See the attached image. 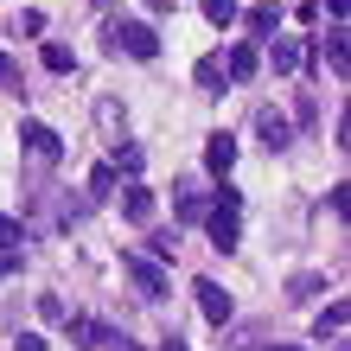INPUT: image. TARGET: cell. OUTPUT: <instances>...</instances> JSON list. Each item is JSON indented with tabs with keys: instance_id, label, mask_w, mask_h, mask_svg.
I'll list each match as a JSON object with an SVG mask.
<instances>
[{
	"instance_id": "1",
	"label": "cell",
	"mask_w": 351,
	"mask_h": 351,
	"mask_svg": "<svg viewBox=\"0 0 351 351\" xmlns=\"http://www.w3.org/2000/svg\"><path fill=\"white\" fill-rule=\"evenodd\" d=\"M237 204H243V192H230V185H223V192H217V204L204 211L211 250H237V237H243V223H237Z\"/></svg>"
},
{
	"instance_id": "2",
	"label": "cell",
	"mask_w": 351,
	"mask_h": 351,
	"mask_svg": "<svg viewBox=\"0 0 351 351\" xmlns=\"http://www.w3.org/2000/svg\"><path fill=\"white\" fill-rule=\"evenodd\" d=\"M109 45L128 51V58H160V32L147 19H109Z\"/></svg>"
},
{
	"instance_id": "3",
	"label": "cell",
	"mask_w": 351,
	"mask_h": 351,
	"mask_svg": "<svg viewBox=\"0 0 351 351\" xmlns=\"http://www.w3.org/2000/svg\"><path fill=\"white\" fill-rule=\"evenodd\" d=\"M121 275H128L147 300H160V294H167V268H160V262H147L141 250H121Z\"/></svg>"
},
{
	"instance_id": "4",
	"label": "cell",
	"mask_w": 351,
	"mask_h": 351,
	"mask_svg": "<svg viewBox=\"0 0 351 351\" xmlns=\"http://www.w3.org/2000/svg\"><path fill=\"white\" fill-rule=\"evenodd\" d=\"M192 294H198V313L211 319V326H223V319L237 313V306H230V294H223V287H217L211 275H204V281H192Z\"/></svg>"
},
{
	"instance_id": "5",
	"label": "cell",
	"mask_w": 351,
	"mask_h": 351,
	"mask_svg": "<svg viewBox=\"0 0 351 351\" xmlns=\"http://www.w3.org/2000/svg\"><path fill=\"white\" fill-rule=\"evenodd\" d=\"M19 141H26V154H32V160H58V154H64V141H58L45 121H19Z\"/></svg>"
},
{
	"instance_id": "6",
	"label": "cell",
	"mask_w": 351,
	"mask_h": 351,
	"mask_svg": "<svg viewBox=\"0 0 351 351\" xmlns=\"http://www.w3.org/2000/svg\"><path fill=\"white\" fill-rule=\"evenodd\" d=\"M256 128H262V141H268V154H281L287 141H294V121H287L281 109H262V115H256Z\"/></svg>"
},
{
	"instance_id": "7",
	"label": "cell",
	"mask_w": 351,
	"mask_h": 351,
	"mask_svg": "<svg viewBox=\"0 0 351 351\" xmlns=\"http://www.w3.org/2000/svg\"><path fill=\"white\" fill-rule=\"evenodd\" d=\"M256 71H262V51H256V45H230V58H223V77H230V84H250Z\"/></svg>"
},
{
	"instance_id": "8",
	"label": "cell",
	"mask_w": 351,
	"mask_h": 351,
	"mask_svg": "<svg viewBox=\"0 0 351 351\" xmlns=\"http://www.w3.org/2000/svg\"><path fill=\"white\" fill-rule=\"evenodd\" d=\"M204 167L223 179V173L237 167V141H230V134H211V141H204Z\"/></svg>"
},
{
	"instance_id": "9",
	"label": "cell",
	"mask_w": 351,
	"mask_h": 351,
	"mask_svg": "<svg viewBox=\"0 0 351 351\" xmlns=\"http://www.w3.org/2000/svg\"><path fill=\"white\" fill-rule=\"evenodd\" d=\"M268 64H275L281 77L300 71V64H306V45H300V38H275V45H268Z\"/></svg>"
},
{
	"instance_id": "10",
	"label": "cell",
	"mask_w": 351,
	"mask_h": 351,
	"mask_svg": "<svg viewBox=\"0 0 351 351\" xmlns=\"http://www.w3.org/2000/svg\"><path fill=\"white\" fill-rule=\"evenodd\" d=\"M121 217H128V223L154 217V192H147V185H128V192H121Z\"/></svg>"
},
{
	"instance_id": "11",
	"label": "cell",
	"mask_w": 351,
	"mask_h": 351,
	"mask_svg": "<svg viewBox=\"0 0 351 351\" xmlns=\"http://www.w3.org/2000/svg\"><path fill=\"white\" fill-rule=\"evenodd\" d=\"M339 332H345V300H332V306L313 319V339H319V345H326V339H339Z\"/></svg>"
},
{
	"instance_id": "12",
	"label": "cell",
	"mask_w": 351,
	"mask_h": 351,
	"mask_svg": "<svg viewBox=\"0 0 351 351\" xmlns=\"http://www.w3.org/2000/svg\"><path fill=\"white\" fill-rule=\"evenodd\" d=\"M319 51H326V64H332V77H345V71H351V45H345V26H339L332 38H326Z\"/></svg>"
},
{
	"instance_id": "13",
	"label": "cell",
	"mask_w": 351,
	"mask_h": 351,
	"mask_svg": "<svg viewBox=\"0 0 351 351\" xmlns=\"http://www.w3.org/2000/svg\"><path fill=\"white\" fill-rule=\"evenodd\" d=\"M109 167H115V173H141V167H147V154H141L134 141H115V154H109Z\"/></svg>"
},
{
	"instance_id": "14",
	"label": "cell",
	"mask_w": 351,
	"mask_h": 351,
	"mask_svg": "<svg viewBox=\"0 0 351 351\" xmlns=\"http://www.w3.org/2000/svg\"><path fill=\"white\" fill-rule=\"evenodd\" d=\"M173 204H179V217H185V223L211 211V198H204V192H192V185H179V198H173Z\"/></svg>"
},
{
	"instance_id": "15",
	"label": "cell",
	"mask_w": 351,
	"mask_h": 351,
	"mask_svg": "<svg viewBox=\"0 0 351 351\" xmlns=\"http://www.w3.org/2000/svg\"><path fill=\"white\" fill-rule=\"evenodd\" d=\"M192 77H198V90L211 96V90L223 84V58H198V71H192Z\"/></svg>"
},
{
	"instance_id": "16",
	"label": "cell",
	"mask_w": 351,
	"mask_h": 351,
	"mask_svg": "<svg viewBox=\"0 0 351 351\" xmlns=\"http://www.w3.org/2000/svg\"><path fill=\"white\" fill-rule=\"evenodd\" d=\"M313 294H326V275H294L287 281V300H313Z\"/></svg>"
},
{
	"instance_id": "17",
	"label": "cell",
	"mask_w": 351,
	"mask_h": 351,
	"mask_svg": "<svg viewBox=\"0 0 351 351\" xmlns=\"http://www.w3.org/2000/svg\"><path fill=\"white\" fill-rule=\"evenodd\" d=\"M243 26H250V38H268V32L281 26V13H275V7H256L250 19H243Z\"/></svg>"
},
{
	"instance_id": "18",
	"label": "cell",
	"mask_w": 351,
	"mask_h": 351,
	"mask_svg": "<svg viewBox=\"0 0 351 351\" xmlns=\"http://www.w3.org/2000/svg\"><path fill=\"white\" fill-rule=\"evenodd\" d=\"M45 71H58V77H64V71H77L71 45H58V38H51V45H45Z\"/></svg>"
},
{
	"instance_id": "19",
	"label": "cell",
	"mask_w": 351,
	"mask_h": 351,
	"mask_svg": "<svg viewBox=\"0 0 351 351\" xmlns=\"http://www.w3.org/2000/svg\"><path fill=\"white\" fill-rule=\"evenodd\" d=\"M204 19L211 26H237V0H204Z\"/></svg>"
},
{
	"instance_id": "20",
	"label": "cell",
	"mask_w": 351,
	"mask_h": 351,
	"mask_svg": "<svg viewBox=\"0 0 351 351\" xmlns=\"http://www.w3.org/2000/svg\"><path fill=\"white\" fill-rule=\"evenodd\" d=\"M38 319H51V326H64V319H71V306L58 300V294H38Z\"/></svg>"
},
{
	"instance_id": "21",
	"label": "cell",
	"mask_w": 351,
	"mask_h": 351,
	"mask_svg": "<svg viewBox=\"0 0 351 351\" xmlns=\"http://www.w3.org/2000/svg\"><path fill=\"white\" fill-rule=\"evenodd\" d=\"M147 250H154L160 262H173V256H179V230H154V243H147Z\"/></svg>"
},
{
	"instance_id": "22",
	"label": "cell",
	"mask_w": 351,
	"mask_h": 351,
	"mask_svg": "<svg viewBox=\"0 0 351 351\" xmlns=\"http://www.w3.org/2000/svg\"><path fill=\"white\" fill-rule=\"evenodd\" d=\"M90 192L109 198V192H115V167H96V173H90Z\"/></svg>"
},
{
	"instance_id": "23",
	"label": "cell",
	"mask_w": 351,
	"mask_h": 351,
	"mask_svg": "<svg viewBox=\"0 0 351 351\" xmlns=\"http://www.w3.org/2000/svg\"><path fill=\"white\" fill-rule=\"evenodd\" d=\"M19 237H26V230H19V217H0V250H13Z\"/></svg>"
},
{
	"instance_id": "24",
	"label": "cell",
	"mask_w": 351,
	"mask_h": 351,
	"mask_svg": "<svg viewBox=\"0 0 351 351\" xmlns=\"http://www.w3.org/2000/svg\"><path fill=\"white\" fill-rule=\"evenodd\" d=\"M0 84H7V90H19V64H13L7 51H0Z\"/></svg>"
},
{
	"instance_id": "25",
	"label": "cell",
	"mask_w": 351,
	"mask_h": 351,
	"mask_svg": "<svg viewBox=\"0 0 351 351\" xmlns=\"http://www.w3.org/2000/svg\"><path fill=\"white\" fill-rule=\"evenodd\" d=\"M13 351H51V345L38 339V332H19V345H13Z\"/></svg>"
},
{
	"instance_id": "26",
	"label": "cell",
	"mask_w": 351,
	"mask_h": 351,
	"mask_svg": "<svg viewBox=\"0 0 351 351\" xmlns=\"http://www.w3.org/2000/svg\"><path fill=\"white\" fill-rule=\"evenodd\" d=\"M173 7H179V0H154V13H173Z\"/></svg>"
},
{
	"instance_id": "27",
	"label": "cell",
	"mask_w": 351,
	"mask_h": 351,
	"mask_svg": "<svg viewBox=\"0 0 351 351\" xmlns=\"http://www.w3.org/2000/svg\"><path fill=\"white\" fill-rule=\"evenodd\" d=\"M275 351H300V345H275Z\"/></svg>"
}]
</instances>
